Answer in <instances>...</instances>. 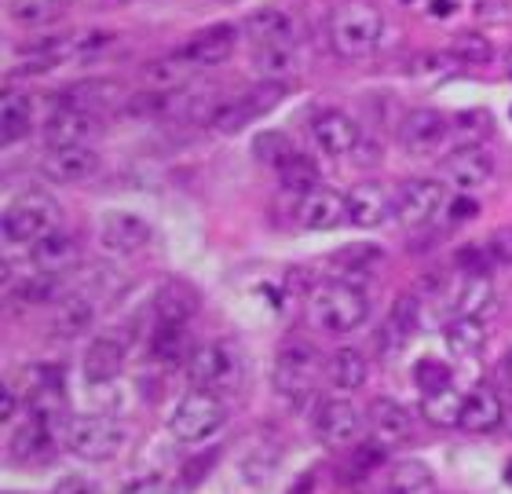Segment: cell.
<instances>
[{
    "label": "cell",
    "mask_w": 512,
    "mask_h": 494,
    "mask_svg": "<svg viewBox=\"0 0 512 494\" xmlns=\"http://www.w3.org/2000/svg\"><path fill=\"white\" fill-rule=\"evenodd\" d=\"M81 249H77V238L66 235L63 227H55L52 235L37 238L30 246V260L33 271H52V275H63L70 264H77Z\"/></svg>",
    "instance_id": "26"
},
{
    "label": "cell",
    "mask_w": 512,
    "mask_h": 494,
    "mask_svg": "<svg viewBox=\"0 0 512 494\" xmlns=\"http://www.w3.org/2000/svg\"><path fill=\"white\" fill-rule=\"evenodd\" d=\"M480 213V205H476V198H469V194H461V198H454V202L447 205V220H469V216Z\"/></svg>",
    "instance_id": "48"
},
{
    "label": "cell",
    "mask_w": 512,
    "mask_h": 494,
    "mask_svg": "<svg viewBox=\"0 0 512 494\" xmlns=\"http://www.w3.org/2000/svg\"><path fill=\"white\" fill-rule=\"evenodd\" d=\"M505 429L512 432V403H505Z\"/></svg>",
    "instance_id": "53"
},
{
    "label": "cell",
    "mask_w": 512,
    "mask_h": 494,
    "mask_svg": "<svg viewBox=\"0 0 512 494\" xmlns=\"http://www.w3.org/2000/svg\"><path fill=\"white\" fill-rule=\"evenodd\" d=\"M498 425H505V403L502 396L494 392L491 385L472 388L465 396V407H461V429L472 432V436H487Z\"/></svg>",
    "instance_id": "25"
},
{
    "label": "cell",
    "mask_w": 512,
    "mask_h": 494,
    "mask_svg": "<svg viewBox=\"0 0 512 494\" xmlns=\"http://www.w3.org/2000/svg\"><path fill=\"white\" fill-rule=\"evenodd\" d=\"M66 0H8L11 19L22 22V26H52L59 15H63Z\"/></svg>",
    "instance_id": "39"
},
{
    "label": "cell",
    "mask_w": 512,
    "mask_h": 494,
    "mask_svg": "<svg viewBox=\"0 0 512 494\" xmlns=\"http://www.w3.org/2000/svg\"><path fill=\"white\" fill-rule=\"evenodd\" d=\"M505 480H509V484H512V462H509V473H505Z\"/></svg>",
    "instance_id": "54"
},
{
    "label": "cell",
    "mask_w": 512,
    "mask_h": 494,
    "mask_svg": "<svg viewBox=\"0 0 512 494\" xmlns=\"http://www.w3.org/2000/svg\"><path fill=\"white\" fill-rule=\"evenodd\" d=\"M461 407H465V396H458V388L454 385L421 392V414H425V421L439 425V429L461 425Z\"/></svg>",
    "instance_id": "33"
},
{
    "label": "cell",
    "mask_w": 512,
    "mask_h": 494,
    "mask_svg": "<svg viewBox=\"0 0 512 494\" xmlns=\"http://www.w3.org/2000/svg\"><path fill=\"white\" fill-rule=\"evenodd\" d=\"M282 96H286L282 81H260L256 88H246L242 96H213L205 107V125H213L216 132L246 129L249 121L267 114Z\"/></svg>",
    "instance_id": "8"
},
{
    "label": "cell",
    "mask_w": 512,
    "mask_h": 494,
    "mask_svg": "<svg viewBox=\"0 0 512 494\" xmlns=\"http://www.w3.org/2000/svg\"><path fill=\"white\" fill-rule=\"evenodd\" d=\"M388 213H395V194H388L381 183H355L352 191H348V220L355 227H370L384 224Z\"/></svg>",
    "instance_id": "23"
},
{
    "label": "cell",
    "mask_w": 512,
    "mask_h": 494,
    "mask_svg": "<svg viewBox=\"0 0 512 494\" xmlns=\"http://www.w3.org/2000/svg\"><path fill=\"white\" fill-rule=\"evenodd\" d=\"M256 70L264 74V81H282L286 85L289 77L300 70V52L297 44H256Z\"/></svg>",
    "instance_id": "32"
},
{
    "label": "cell",
    "mask_w": 512,
    "mask_h": 494,
    "mask_svg": "<svg viewBox=\"0 0 512 494\" xmlns=\"http://www.w3.org/2000/svg\"><path fill=\"white\" fill-rule=\"evenodd\" d=\"M15 297H19L22 304L59 301V297H63V282H59V275H52V271H33V275H26L22 282H15Z\"/></svg>",
    "instance_id": "40"
},
{
    "label": "cell",
    "mask_w": 512,
    "mask_h": 494,
    "mask_svg": "<svg viewBox=\"0 0 512 494\" xmlns=\"http://www.w3.org/2000/svg\"><path fill=\"white\" fill-rule=\"evenodd\" d=\"M377 264H384V249L374 246V242H355V246L337 249L330 257V279L359 282L363 275L377 271Z\"/></svg>",
    "instance_id": "27"
},
{
    "label": "cell",
    "mask_w": 512,
    "mask_h": 494,
    "mask_svg": "<svg viewBox=\"0 0 512 494\" xmlns=\"http://www.w3.org/2000/svg\"><path fill=\"white\" fill-rule=\"evenodd\" d=\"M110 297H114V279H110V275H92V279H85L81 286L66 290L63 297H59V308H55L52 333L63 337V341L88 333L92 323L103 315Z\"/></svg>",
    "instance_id": "4"
},
{
    "label": "cell",
    "mask_w": 512,
    "mask_h": 494,
    "mask_svg": "<svg viewBox=\"0 0 512 494\" xmlns=\"http://www.w3.org/2000/svg\"><path fill=\"white\" fill-rule=\"evenodd\" d=\"M454 260L461 264V271H483L491 264V253H487V242H483V246H465Z\"/></svg>",
    "instance_id": "46"
},
{
    "label": "cell",
    "mask_w": 512,
    "mask_h": 494,
    "mask_svg": "<svg viewBox=\"0 0 512 494\" xmlns=\"http://www.w3.org/2000/svg\"><path fill=\"white\" fill-rule=\"evenodd\" d=\"M63 443L66 451L81 462H114L128 447V429L118 418H107V414H81V418L66 421Z\"/></svg>",
    "instance_id": "3"
},
{
    "label": "cell",
    "mask_w": 512,
    "mask_h": 494,
    "mask_svg": "<svg viewBox=\"0 0 512 494\" xmlns=\"http://www.w3.org/2000/svg\"><path fill=\"white\" fill-rule=\"evenodd\" d=\"M311 425H315V436H319L322 443L344 447V443L359 440V432H363V414H359L355 403L333 396V399H322L319 407H315Z\"/></svg>",
    "instance_id": "15"
},
{
    "label": "cell",
    "mask_w": 512,
    "mask_h": 494,
    "mask_svg": "<svg viewBox=\"0 0 512 494\" xmlns=\"http://www.w3.org/2000/svg\"><path fill=\"white\" fill-rule=\"evenodd\" d=\"M99 114L81 107H63L55 103V110L44 121V143L48 147H77V143H88L99 132Z\"/></svg>",
    "instance_id": "18"
},
{
    "label": "cell",
    "mask_w": 512,
    "mask_h": 494,
    "mask_svg": "<svg viewBox=\"0 0 512 494\" xmlns=\"http://www.w3.org/2000/svg\"><path fill=\"white\" fill-rule=\"evenodd\" d=\"M450 63L458 66H487L494 59V44L483 37V33L469 30V33H458L454 41H450Z\"/></svg>",
    "instance_id": "38"
},
{
    "label": "cell",
    "mask_w": 512,
    "mask_h": 494,
    "mask_svg": "<svg viewBox=\"0 0 512 494\" xmlns=\"http://www.w3.org/2000/svg\"><path fill=\"white\" fill-rule=\"evenodd\" d=\"M125 355H128V344L121 337H110V333L96 337V341L88 344L85 363H81L85 381L88 385H110L125 370Z\"/></svg>",
    "instance_id": "22"
},
{
    "label": "cell",
    "mask_w": 512,
    "mask_h": 494,
    "mask_svg": "<svg viewBox=\"0 0 512 494\" xmlns=\"http://www.w3.org/2000/svg\"><path fill=\"white\" fill-rule=\"evenodd\" d=\"M278 176H282V187L286 191H300V194H308L311 187H319V165L311 162L308 154H293L282 169H278Z\"/></svg>",
    "instance_id": "42"
},
{
    "label": "cell",
    "mask_w": 512,
    "mask_h": 494,
    "mask_svg": "<svg viewBox=\"0 0 512 494\" xmlns=\"http://www.w3.org/2000/svg\"><path fill=\"white\" fill-rule=\"evenodd\" d=\"M150 238H154V227L143 216L125 213V209L99 216V246L114 257H132V253L150 246Z\"/></svg>",
    "instance_id": "13"
},
{
    "label": "cell",
    "mask_w": 512,
    "mask_h": 494,
    "mask_svg": "<svg viewBox=\"0 0 512 494\" xmlns=\"http://www.w3.org/2000/svg\"><path fill=\"white\" fill-rule=\"evenodd\" d=\"M118 99H121L118 81H77V85H66L63 92L55 96V103H63V107L92 110V114H103V110H110Z\"/></svg>",
    "instance_id": "28"
},
{
    "label": "cell",
    "mask_w": 512,
    "mask_h": 494,
    "mask_svg": "<svg viewBox=\"0 0 512 494\" xmlns=\"http://www.w3.org/2000/svg\"><path fill=\"white\" fill-rule=\"evenodd\" d=\"M187 374H191V381L198 388H209V392H235V388L246 381V352H242V344L227 341V337L209 341L191 352Z\"/></svg>",
    "instance_id": "6"
},
{
    "label": "cell",
    "mask_w": 512,
    "mask_h": 494,
    "mask_svg": "<svg viewBox=\"0 0 512 494\" xmlns=\"http://www.w3.org/2000/svg\"><path fill=\"white\" fill-rule=\"evenodd\" d=\"M55 227H59V202L41 187L15 194L4 213V238L15 246H33L37 238L52 235Z\"/></svg>",
    "instance_id": "7"
},
{
    "label": "cell",
    "mask_w": 512,
    "mask_h": 494,
    "mask_svg": "<svg viewBox=\"0 0 512 494\" xmlns=\"http://www.w3.org/2000/svg\"><path fill=\"white\" fill-rule=\"evenodd\" d=\"M447 191L436 180H406L395 191V220L403 227H428L447 216Z\"/></svg>",
    "instance_id": "10"
},
{
    "label": "cell",
    "mask_w": 512,
    "mask_h": 494,
    "mask_svg": "<svg viewBox=\"0 0 512 494\" xmlns=\"http://www.w3.org/2000/svg\"><path fill=\"white\" fill-rule=\"evenodd\" d=\"M246 30L253 44H297V19L282 8H260Z\"/></svg>",
    "instance_id": "29"
},
{
    "label": "cell",
    "mask_w": 512,
    "mask_h": 494,
    "mask_svg": "<svg viewBox=\"0 0 512 494\" xmlns=\"http://www.w3.org/2000/svg\"><path fill=\"white\" fill-rule=\"evenodd\" d=\"M498 385H502L505 392H512V348L505 352L502 363H498Z\"/></svg>",
    "instance_id": "50"
},
{
    "label": "cell",
    "mask_w": 512,
    "mask_h": 494,
    "mask_svg": "<svg viewBox=\"0 0 512 494\" xmlns=\"http://www.w3.org/2000/svg\"><path fill=\"white\" fill-rule=\"evenodd\" d=\"M483 344H487L483 319H465V315H458V319L447 326V348L458 355V359H476V355L483 352Z\"/></svg>",
    "instance_id": "36"
},
{
    "label": "cell",
    "mask_w": 512,
    "mask_h": 494,
    "mask_svg": "<svg viewBox=\"0 0 512 494\" xmlns=\"http://www.w3.org/2000/svg\"><path fill=\"white\" fill-rule=\"evenodd\" d=\"M417 319H421V304H417L414 293H399L392 304V323L406 333V337H414L417 330Z\"/></svg>",
    "instance_id": "43"
},
{
    "label": "cell",
    "mask_w": 512,
    "mask_h": 494,
    "mask_svg": "<svg viewBox=\"0 0 512 494\" xmlns=\"http://www.w3.org/2000/svg\"><path fill=\"white\" fill-rule=\"evenodd\" d=\"M55 494H88V484L77 480V476H70V480H63V484L55 487Z\"/></svg>",
    "instance_id": "51"
},
{
    "label": "cell",
    "mask_w": 512,
    "mask_h": 494,
    "mask_svg": "<svg viewBox=\"0 0 512 494\" xmlns=\"http://www.w3.org/2000/svg\"><path fill=\"white\" fill-rule=\"evenodd\" d=\"M502 74H505V77H509V81H512V48H509V52L502 55Z\"/></svg>",
    "instance_id": "52"
},
{
    "label": "cell",
    "mask_w": 512,
    "mask_h": 494,
    "mask_svg": "<svg viewBox=\"0 0 512 494\" xmlns=\"http://www.w3.org/2000/svg\"><path fill=\"white\" fill-rule=\"evenodd\" d=\"M121 494H176V487H172L169 480H161V476H147V480L128 484Z\"/></svg>",
    "instance_id": "47"
},
{
    "label": "cell",
    "mask_w": 512,
    "mask_h": 494,
    "mask_svg": "<svg viewBox=\"0 0 512 494\" xmlns=\"http://www.w3.org/2000/svg\"><path fill=\"white\" fill-rule=\"evenodd\" d=\"M494 158L483 147H458L454 154L443 158V180L458 191H476L483 183H491Z\"/></svg>",
    "instance_id": "19"
},
{
    "label": "cell",
    "mask_w": 512,
    "mask_h": 494,
    "mask_svg": "<svg viewBox=\"0 0 512 494\" xmlns=\"http://www.w3.org/2000/svg\"><path fill=\"white\" fill-rule=\"evenodd\" d=\"M41 172L55 183H85L99 172V154L88 143L77 147H48L41 158Z\"/></svg>",
    "instance_id": "17"
},
{
    "label": "cell",
    "mask_w": 512,
    "mask_h": 494,
    "mask_svg": "<svg viewBox=\"0 0 512 494\" xmlns=\"http://www.w3.org/2000/svg\"><path fill=\"white\" fill-rule=\"evenodd\" d=\"M370 432H374V440L381 447H399V443L410 440V432H414V418H410V410L399 403V399H374L370 403Z\"/></svg>",
    "instance_id": "24"
},
{
    "label": "cell",
    "mask_w": 512,
    "mask_h": 494,
    "mask_svg": "<svg viewBox=\"0 0 512 494\" xmlns=\"http://www.w3.org/2000/svg\"><path fill=\"white\" fill-rule=\"evenodd\" d=\"M297 224L304 231H337L348 220V194H341L337 187H311L297 205Z\"/></svg>",
    "instance_id": "14"
},
{
    "label": "cell",
    "mask_w": 512,
    "mask_h": 494,
    "mask_svg": "<svg viewBox=\"0 0 512 494\" xmlns=\"http://www.w3.org/2000/svg\"><path fill=\"white\" fill-rule=\"evenodd\" d=\"M494 282L487 279V271H465L454 286H450V308L454 315H465V319H487L494 312Z\"/></svg>",
    "instance_id": "20"
},
{
    "label": "cell",
    "mask_w": 512,
    "mask_h": 494,
    "mask_svg": "<svg viewBox=\"0 0 512 494\" xmlns=\"http://www.w3.org/2000/svg\"><path fill=\"white\" fill-rule=\"evenodd\" d=\"M450 140V114L436 107H417L410 110L399 125V147L414 158H432L447 147Z\"/></svg>",
    "instance_id": "11"
},
{
    "label": "cell",
    "mask_w": 512,
    "mask_h": 494,
    "mask_svg": "<svg viewBox=\"0 0 512 494\" xmlns=\"http://www.w3.org/2000/svg\"><path fill=\"white\" fill-rule=\"evenodd\" d=\"M191 352V337L183 323H154L150 333V355L161 363H180L183 355Z\"/></svg>",
    "instance_id": "35"
},
{
    "label": "cell",
    "mask_w": 512,
    "mask_h": 494,
    "mask_svg": "<svg viewBox=\"0 0 512 494\" xmlns=\"http://www.w3.org/2000/svg\"><path fill=\"white\" fill-rule=\"evenodd\" d=\"M235 48H238V26H231V22H216V26H209V30H202V33H194L191 41L183 44L180 52V59L187 66H220V63H227L231 55H235Z\"/></svg>",
    "instance_id": "16"
},
{
    "label": "cell",
    "mask_w": 512,
    "mask_h": 494,
    "mask_svg": "<svg viewBox=\"0 0 512 494\" xmlns=\"http://www.w3.org/2000/svg\"><path fill=\"white\" fill-rule=\"evenodd\" d=\"M322 374H326V363H322L319 348L308 341H289L278 348L271 381H275L278 396H286L289 403H308L319 388Z\"/></svg>",
    "instance_id": "5"
},
{
    "label": "cell",
    "mask_w": 512,
    "mask_h": 494,
    "mask_svg": "<svg viewBox=\"0 0 512 494\" xmlns=\"http://www.w3.org/2000/svg\"><path fill=\"white\" fill-rule=\"evenodd\" d=\"M384 30H388V19L381 8L366 0H348V4H337L330 15V48L337 52V59L355 63L381 48Z\"/></svg>",
    "instance_id": "1"
},
{
    "label": "cell",
    "mask_w": 512,
    "mask_h": 494,
    "mask_svg": "<svg viewBox=\"0 0 512 494\" xmlns=\"http://www.w3.org/2000/svg\"><path fill=\"white\" fill-rule=\"evenodd\" d=\"M487 253H491V264H512V227H498L487 238Z\"/></svg>",
    "instance_id": "45"
},
{
    "label": "cell",
    "mask_w": 512,
    "mask_h": 494,
    "mask_svg": "<svg viewBox=\"0 0 512 494\" xmlns=\"http://www.w3.org/2000/svg\"><path fill=\"white\" fill-rule=\"evenodd\" d=\"M326 377H330V385L337 392H359L366 385V377H370V363L355 348H337L330 355V363H326Z\"/></svg>",
    "instance_id": "31"
},
{
    "label": "cell",
    "mask_w": 512,
    "mask_h": 494,
    "mask_svg": "<svg viewBox=\"0 0 512 494\" xmlns=\"http://www.w3.org/2000/svg\"><path fill=\"white\" fill-rule=\"evenodd\" d=\"M414 374H417V381H421V392H428V388L450 385V370L443 363H436V359H421Z\"/></svg>",
    "instance_id": "44"
},
{
    "label": "cell",
    "mask_w": 512,
    "mask_h": 494,
    "mask_svg": "<svg viewBox=\"0 0 512 494\" xmlns=\"http://www.w3.org/2000/svg\"><path fill=\"white\" fill-rule=\"evenodd\" d=\"M308 315L319 330L341 337V333H352L366 323V315H370V297L363 293L359 282L326 279L322 286L311 290Z\"/></svg>",
    "instance_id": "2"
},
{
    "label": "cell",
    "mask_w": 512,
    "mask_h": 494,
    "mask_svg": "<svg viewBox=\"0 0 512 494\" xmlns=\"http://www.w3.org/2000/svg\"><path fill=\"white\" fill-rule=\"evenodd\" d=\"M494 132L491 110H461L450 114V140L458 147H483V140Z\"/></svg>",
    "instance_id": "34"
},
{
    "label": "cell",
    "mask_w": 512,
    "mask_h": 494,
    "mask_svg": "<svg viewBox=\"0 0 512 494\" xmlns=\"http://www.w3.org/2000/svg\"><path fill=\"white\" fill-rule=\"evenodd\" d=\"M388 494H436V476L425 462H399L388 473Z\"/></svg>",
    "instance_id": "37"
},
{
    "label": "cell",
    "mask_w": 512,
    "mask_h": 494,
    "mask_svg": "<svg viewBox=\"0 0 512 494\" xmlns=\"http://www.w3.org/2000/svg\"><path fill=\"white\" fill-rule=\"evenodd\" d=\"M308 129H311V143H315L326 158H344V154L359 151V140H363L359 121H355L352 114L337 110V107L319 110V114L311 118Z\"/></svg>",
    "instance_id": "12"
},
{
    "label": "cell",
    "mask_w": 512,
    "mask_h": 494,
    "mask_svg": "<svg viewBox=\"0 0 512 494\" xmlns=\"http://www.w3.org/2000/svg\"><path fill=\"white\" fill-rule=\"evenodd\" d=\"M253 154H256V162L271 165V169L278 172L293 154H297V147L289 143L286 132H260V136L253 140Z\"/></svg>",
    "instance_id": "41"
},
{
    "label": "cell",
    "mask_w": 512,
    "mask_h": 494,
    "mask_svg": "<svg viewBox=\"0 0 512 494\" xmlns=\"http://www.w3.org/2000/svg\"><path fill=\"white\" fill-rule=\"evenodd\" d=\"M15 403H19L15 388H4V392H0V421H11V418H15Z\"/></svg>",
    "instance_id": "49"
},
{
    "label": "cell",
    "mask_w": 512,
    "mask_h": 494,
    "mask_svg": "<svg viewBox=\"0 0 512 494\" xmlns=\"http://www.w3.org/2000/svg\"><path fill=\"white\" fill-rule=\"evenodd\" d=\"M202 308V297L194 290L191 282H180V279H165L154 293V301H150V312L158 323H191L194 315Z\"/></svg>",
    "instance_id": "21"
},
{
    "label": "cell",
    "mask_w": 512,
    "mask_h": 494,
    "mask_svg": "<svg viewBox=\"0 0 512 494\" xmlns=\"http://www.w3.org/2000/svg\"><path fill=\"white\" fill-rule=\"evenodd\" d=\"M33 132V99L26 92H8L0 103V140L4 147H15Z\"/></svg>",
    "instance_id": "30"
},
{
    "label": "cell",
    "mask_w": 512,
    "mask_h": 494,
    "mask_svg": "<svg viewBox=\"0 0 512 494\" xmlns=\"http://www.w3.org/2000/svg\"><path fill=\"white\" fill-rule=\"evenodd\" d=\"M224 421H227V407H224V399H220V392L194 388V392H187V396L172 407L169 432L180 443H202L224 429Z\"/></svg>",
    "instance_id": "9"
}]
</instances>
